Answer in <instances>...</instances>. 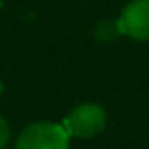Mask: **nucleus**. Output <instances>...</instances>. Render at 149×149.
Here are the masks:
<instances>
[{
    "label": "nucleus",
    "mask_w": 149,
    "mask_h": 149,
    "mask_svg": "<svg viewBox=\"0 0 149 149\" xmlns=\"http://www.w3.org/2000/svg\"><path fill=\"white\" fill-rule=\"evenodd\" d=\"M65 127V131L70 133V137H78V139H92L96 135H100L106 127V112L100 104L94 102H84L80 106H76L65 120L61 123Z\"/></svg>",
    "instance_id": "2"
},
{
    "label": "nucleus",
    "mask_w": 149,
    "mask_h": 149,
    "mask_svg": "<svg viewBox=\"0 0 149 149\" xmlns=\"http://www.w3.org/2000/svg\"><path fill=\"white\" fill-rule=\"evenodd\" d=\"M116 27L135 41H149V0H131L123 8Z\"/></svg>",
    "instance_id": "3"
},
{
    "label": "nucleus",
    "mask_w": 149,
    "mask_h": 149,
    "mask_svg": "<svg viewBox=\"0 0 149 149\" xmlns=\"http://www.w3.org/2000/svg\"><path fill=\"white\" fill-rule=\"evenodd\" d=\"M2 92H4V82H2V78H0V96H2Z\"/></svg>",
    "instance_id": "5"
},
{
    "label": "nucleus",
    "mask_w": 149,
    "mask_h": 149,
    "mask_svg": "<svg viewBox=\"0 0 149 149\" xmlns=\"http://www.w3.org/2000/svg\"><path fill=\"white\" fill-rule=\"evenodd\" d=\"M15 149H70V133L59 123H33L19 133Z\"/></svg>",
    "instance_id": "1"
},
{
    "label": "nucleus",
    "mask_w": 149,
    "mask_h": 149,
    "mask_svg": "<svg viewBox=\"0 0 149 149\" xmlns=\"http://www.w3.org/2000/svg\"><path fill=\"white\" fill-rule=\"evenodd\" d=\"M8 141H10V127L2 116H0V149H4L8 145Z\"/></svg>",
    "instance_id": "4"
}]
</instances>
